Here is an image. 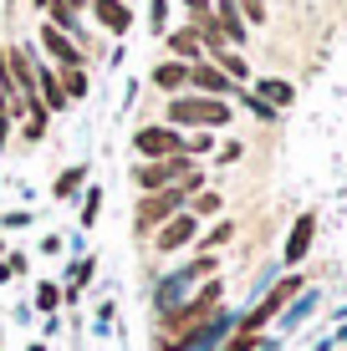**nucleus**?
<instances>
[{
    "instance_id": "9",
    "label": "nucleus",
    "mask_w": 347,
    "mask_h": 351,
    "mask_svg": "<svg viewBox=\"0 0 347 351\" xmlns=\"http://www.w3.org/2000/svg\"><path fill=\"white\" fill-rule=\"evenodd\" d=\"M41 46L56 56V66H82V51L67 41V31H56V26H41Z\"/></svg>"
},
{
    "instance_id": "23",
    "label": "nucleus",
    "mask_w": 347,
    "mask_h": 351,
    "mask_svg": "<svg viewBox=\"0 0 347 351\" xmlns=\"http://www.w3.org/2000/svg\"><path fill=\"white\" fill-rule=\"evenodd\" d=\"M184 5H189V10H194V16H199V21H210V0H184Z\"/></svg>"
},
{
    "instance_id": "17",
    "label": "nucleus",
    "mask_w": 347,
    "mask_h": 351,
    "mask_svg": "<svg viewBox=\"0 0 347 351\" xmlns=\"http://www.w3.org/2000/svg\"><path fill=\"white\" fill-rule=\"evenodd\" d=\"M260 102H276V107H286V102H291V87H286V82H260Z\"/></svg>"
},
{
    "instance_id": "20",
    "label": "nucleus",
    "mask_w": 347,
    "mask_h": 351,
    "mask_svg": "<svg viewBox=\"0 0 347 351\" xmlns=\"http://www.w3.org/2000/svg\"><path fill=\"white\" fill-rule=\"evenodd\" d=\"M36 306H41V311H56V306H62V290H56V285H41V290H36Z\"/></svg>"
},
{
    "instance_id": "11",
    "label": "nucleus",
    "mask_w": 347,
    "mask_h": 351,
    "mask_svg": "<svg viewBox=\"0 0 347 351\" xmlns=\"http://www.w3.org/2000/svg\"><path fill=\"white\" fill-rule=\"evenodd\" d=\"M92 10H98V21L113 36H128V26H133V10H128L123 0H92Z\"/></svg>"
},
{
    "instance_id": "13",
    "label": "nucleus",
    "mask_w": 347,
    "mask_h": 351,
    "mask_svg": "<svg viewBox=\"0 0 347 351\" xmlns=\"http://www.w3.org/2000/svg\"><path fill=\"white\" fill-rule=\"evenodd\" d=\"M169 51H174V62L194 66V56H199V36H194V31H174V36H169Z\"/></svg>"
},
{
    "instance_id": "3",
    "label": "nucleus",
    "mask_w": 347,
    "mask_h": 351,
    "mask_svg": "<svg viewBox=\"0 0 347 351\" xmlns=\"http://www.w3.org/2000/svg\"><path fill=\"white\" fill-rule=\"evenodd\" d=\"M199 168L189 153H179V158H159V163H138L133 168V184L143 193H159V189H174V184H184V178H194Z\"/></svg>"
},
{
    "instance_id": "14",
    "label": "nucleus",
    "mask_w": 347,
    "mask_h": 351,
    "mask_svg": "<svg viewBox=\"0 0 347 351\" xmlns=\"http://www.w3.org/2000/svg\"><path fill=\"white\" fill-rule=\"evenodd\" d=\"M56 82H62L67 97H87V71L82 66H56Z\"/></svg>"
},
{
    "instance_id": "25",
    "label": "nucleus",
    "mask_w": 347,
    "mask_h": 351,
    "mask_svg": "<svg viewBox=\"0 0 347 351\" xmlns=\"http://www.w3.org/2000/svg\"><path fill=\"white\" fill-rule=\"evenodd\" d=\"M250 5H266V0H250Z\"/></svg>"
},
{
    "instance_id": "5",
    "label": "nucleus",
    "mask_w": 347,
    "mask_h": 351,
    "mask_svg": "<svg viewBox=\"0 0 347 351\" xmlns=\"http://www.w3.org/2000/svg\"><path fill=\"white\" fill-rule=\"evenodd\" d=\"M296 290H302V280H296V275H286V280H281V285H276V290H271V295H266V300H260V306H256V311H250V316H245V321H240V331H245V336H256V331H260V326H266V321H271V316H276V311L286 306V300H291V295H296Z\"/></svg>"
},
{
    "instance_id": "26",
    "label": "nucleus",
    "mask_w": 347,
    "mask_h": 351,
    "mask_svg": "<svg viewBox=\"0 0 347 351\" xmlns=\"http://www.w3.org/2000/svg\"><path fill=\"white\" fill-rule=\"evenodd\" d=\"M67 5H82V0H67Z\"/></svg>"
},
{
    "instance_id": "24",
    "label": "nucleus",
    "mask_w": 347,
    "mask_h": 351,
    "mask_svg": "<svg viewBox=\"0 0 347 351\" xmlns=\"http://www.w3.org/2000/svg\"><path fill=\"white\" fill-rule=\"evenodd\" d=\"M5 128H10V112H5V102H0V148H5V138H10Z\"/></svg>"
},
{
    "instance_id": "10",
    "label": "nucleus",
    "mask_w": 347,
    "mask_h": 351,
    "mask_svg": "<svg viewBox=\"0 0 347 351\" xmlns=\"http://www.w3.org/2000/svg\"><path fill=\"white\" fill-rule=\"evenodd\" d=\"M36 92H41L46 112H67V92H62V82H56L52 66H36Z\"/></svg>"
},
{
    "instance_id": "12",
    "label": "nucleus",
    "mask_w": 347,
    "mask_h": 351,
    "mask_svg": "<svg viewBox=\"0 0 347 351\" xmlns=\"http://www.w3.org/2000/svg\"><path fill=\"white\" fill-rule=\"evenodd\" d=\"M153 87H159V92L189 87V66H184V62H159V66H153Z\"/></svg>"
},
{
    "instance_id": "19",
    "label": "nucleus",
    "mask_w": 347,
    "mask_h": 351,
    "mask_svg": "<svg viewBox=\"0 0 347 351\" xmlns=\"http://www.w3.org/2000/svg\"><path fill=\"white\" fill-rule=\"evenodd\" d=\"M214 209H220V193H194V204H189L194 219H199V214H214Z\"/></svg>"
},
{
    "instance_id": "15",
    "label": "nucleus",
    "mask_w": 347,
    "mask_h": 351,
    "mask_svg": "<svg viewBox=\"0 0 347 351\" xmlns=\"http://www.w3.org/2000/svg\"><path fill=\"white\" fill-rule=\"evenodd\" d=\"M82 178H87V168H67V173H56L52 193H56V199H71V193L82 189Z\"/></svg>"
},
{
    "instance_id": "6",
    "label": "nucleus",
    "mask_w": 347,
    "mask_h": 351,
    "mask_svg": "<svg viewBox=\"0 0 347 351\" xmlns=\"http://www.w3.org/2000/svg\"><path fill=\"white\" fill-rule=\"evenodd\" d=\"M194 234H199V219L184 209V214H174L169 224H159V234H153V250H159V255H174V250H184Z\"/></svg>"
},
{
    "instance_id": "7",
    "label": "nucleus",
    "mask_w": 347,
    "mask_h": 351,
    "mask_svg": "<svg viewBox=\"0 0 347 351\" xmlns=\"http://www.w3.org/2000/svg\"><path fill=\"white\" fill-rule=\"evenodd\" d=\"M312 234H317V214H302V219L291 224V239H286V265L306 260V250H312Z\"/></svg>"
},
{
    "instance_id": "21",
    "label": "nucleus",
    "mask_w": 347,
    "mask_h": 351,
    "mask_svg": "<svg viewBox=\"0 0 347 351\" xmlns=\"http://www.w3.org/2000/svg\"><path fill=\"white\" fill-rule=\"evenodd\" d=\"M230 234H235V224H214L210 234H205V245H225V239H230Z\"/></svg>"
},
{
    "instance_id": "22",
    "label": "nucleus",
    "mask_w": 347,
    "mask_h": 351,
    "mask_svg": "<svg viewBox=\"0 0 347 351\" xmlns=\"http://www.w3.org/2000/svg\"><path fill=\"white\" fill-rule=\"evenodd\" d=\"M225 351H256V336H245V331H235V341L225 346Z\"/></svg>"
},
{
    "instance_id": "8",
    "label": "nucleus",
    "mask_w": 347,
    "mask_h": 351,
    "mask_svg": "<svg viewBox=\"0 0 347 351\" xmlns=\"http://www.w3.org/2000/svg\"><path fill=\"white\" fill-rule=\"evenodd\" d=\"M189 87H199L205 97H220V92H230V77H225L220 66H210V62H194L189 66Z\"/></svg>"
},
{
    "instance_id": "4",
    "label": "nucleus",
    "mask_w": 347,
    "mask_h": 351,
    "mask_svg": "<svg viewBox=\"0 0 347 351\" xmlns=\"http://www.w3.org/2000/svg\"><path fill=\"white\" fill-rule=\"evenodd\" d=\"M133 148H138L143 163L179 158V153H184V132L169 128V123H153V128H138V132H133Z\"/></svg>"
},
{
    "instance_id": "2",
    "label": "nucleus",
    "mask_w": 347,
    "mask_h": 351,
    "mask_svg": "<svg viewBox=\"0 0 347 351\" xmlns=\"http://www.w3.org/2000/svg\"><path fill=\"white\" fill-rule=\"evenodd\" d=\"M164 123L169 128H225L230 123V102L225 97H169Z\"/></svg>"
},
{
    "instance_id": "16",
    "label": "nucleus",
    "mask_w": 347,
    "mask_h": 351,
    "mask_svg": "<svg viewBox=\"0 0 347 351\" xmlns=\"http://www.w3.org/2000/svg\"><path fill=\"white\" fill-rule=\"evenodd\" d=\"M214 62H220V71H225L230 82H245V77H250V66H245L235 51H214Z\"/></svg>"
},
{
    "instance_id": "18",
    "label": "nucleus",
    "mask_w": 347,
    "mask_h": 351,
    "mask_svg": "<svg viewBox=\"0 0 347 351\" xmlns=\"http://www.w3.org/2000/svg\"><path fill=\"white\" fill-rule=\"evenodd\" d=\"M98 209H102V189H87V199H82V224H98Z\"/></svg>"
},
{
    "instance_id": "1",
    "label": "nucleus",
    "mask_w": 347,
    "mask_h": 351,
    "mask_svg": "<svg viewBox=\"0 0 347 351\" xmlns=\"http://www.w3.org/2000/svg\"><path fill=\"white\" fill-rule=\"evenodd\" d=\"M199 189H205V173L184 178V184H174V189H159V193H143V199H138V209H133V229H138V234H148V229L169 224L174 214H184L189 193H199Z\"/></svg>"
}]
</instances>
